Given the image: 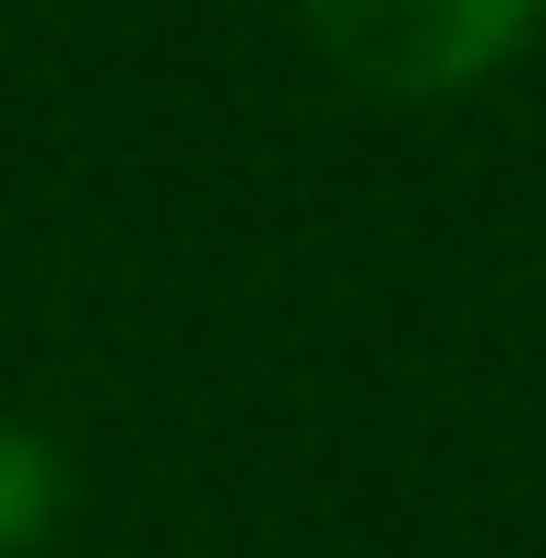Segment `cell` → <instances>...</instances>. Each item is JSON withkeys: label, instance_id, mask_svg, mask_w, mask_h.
<instances>
[{"label": "cell", "instance_id": "1", "mask_svg": "<svg viewBox=\"0 0 546 558\" xmlns=\"http://www.w3.org/2000/svg\"><path fill=\"white\" fill-rule=\"evenodd\" d=\"M298 24L356 96L439 108V96H475L487 72L523 60L546 0H298Z\"/></svg>", "mask_w": 546, "mask_h": 558}, {"label": "cell", "instance_id": "2", "mask_svg": "<svg viewBox=\"0 0 546 558\" xmlns=\"http://www.w3.org/2000/svg\"><path fill=\"white\" fill-rule=\"evenodd\" d=\"M60 511H72V463L48 428H24V416H0V558H36L60 535Z\"/></svg>", "mask_w": 546, "mask_h": 558}]
</instances>
